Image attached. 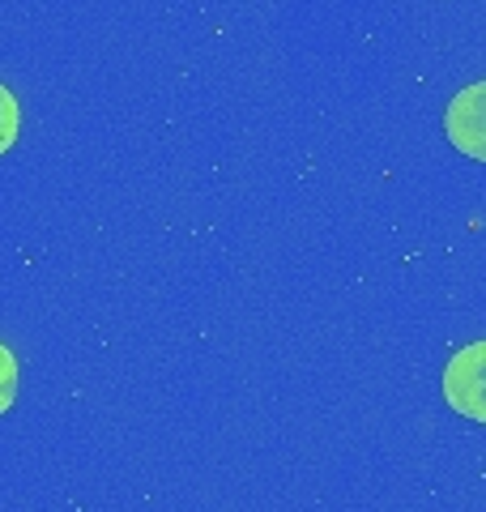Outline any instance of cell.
Masks as SVG:
<instances>
[{
  "label": "cell",
  "mask_w": 486,
  "mask_h": 512,
  "mask_svg": "<svg viewBox=\"0 0 486 512\" xmlns=\"http://www.w3.org/2000/svg\"><path fill=\"white\" fill-rule=\"evenodd\" d=\"M444 402L461 419L486 427V342H469L444 367Z\"/></svg>",
  "instance_id": "1"
},
{
  "label": "cell",
  "mask_w": 486,
  "mask_h": 512,
  "mask_svg": "<svg viewBox=\"0 0 486 512\" xmlns=\"http://www.w3.org/2000/svg\"><path fill=\"white\" fill-rule=\"evenodd\" d=\"M444 133L457 154L486 163V82H469L444 107Z\"/></svg>",
  "instance_id": "2"
},
{
  "label": "cell",
  "mask_w": 486,
  "mask_h": 512,
  "mask_svg": "<svg viewBox=\"0 0 486 512\" xmlns=\"http://www.w3.org/2000/svg\"><path fill=\"white\" fill-rule=\"evenodd\" d=\"M18 133H22V107L9 86H0V154H9L18 146Z\"/></svg>",
  "instance_id": "3"
},
{
  "label": "cell",
  "mask_w": 486,
  "mask_h": 512,
  "mask_svg": "<svg viewBox=\"0 0 486 512\" xmlns=\"http://www.w3.org/2000/svg\"><path fill=\"white\" fill-rule=\"evenodd\" d=\"M18 359H13V350L0 342V414L13 410V402H18Z\"/></svg>",
  "instance_id": "4"
}]
</instances>
